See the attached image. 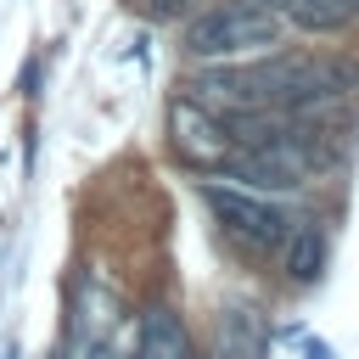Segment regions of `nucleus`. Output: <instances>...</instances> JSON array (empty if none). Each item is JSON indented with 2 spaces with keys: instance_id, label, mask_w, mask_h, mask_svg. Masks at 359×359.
Segmentation results:
<instances>
[{
  "instance_id": "nucleus-9",
  "label": "nucleus",
  "mask_w": 359,
  "mask_h": 359,
  "mask_svg": "<svg viewBox=\"0 0 359 359\" xmlns=\"http://www.w3.org/2000/svg\"><path fill=\"white\" fill-rule=\"evenodd\" d=\"M129 6H135L140 17H157V22H163V17H180V11L196 6V0H129Z\"/></svg>"
},
{
  "instance_id": "nucleus-2",
  "label": "nucleus",
  "mask_w": 359,
  "mask_h": 359,
  "mask_svg": "<svg viewBox=\"0 0 359 359\" xmlns=\"http://www.w3.org/2000/svg\"><path fill=\"white\" fill-rule=\"evenodd\" d=\"M202 202H208V213L219 219V230L230 236V247L247 252V258H269V252H280L286 236H292V219H286L269 196H258V191H247V185L202 180Z\"/></svg>"
},
{
  "instance_id": "nucleus-6",
  "label": "nucleus",
  "mask_w": 359,
  "mask_h": 359,
  "mask_svg": "<svg viewBox=\"0 0 359 359\" xmlns=\"http://www.w3.org/2000/svg\"><path fill=\"white\" fill-rule=\"evenodd\" d=\"M73 359H118V309H112V314H95L90 297H79Z\"/></svg>"
},
{
  "instance_id": "nucleus-7",
  "label": "nucleus",
  "mask_w": 359,
  "mask_h": 359,
  "mask_svg": "<svg viewBox=\"0 0 359 359\" xmlns=\"http://www.w3.org/2000/svg\"><path fill=\"white\" fill-rule=\"evenodd\" d=\"M264 342H269V331H264L258 309H230L219 320V359H264Z\"/></svg>"
},
{
  "instance_id": "nucleus-5",
  "label": "nucleus",
  "mask_w": 359,
  "mask_h": 359,
  "mask_svg": "<svg viewBox=\"0 0 359 359\" xmlns=\"http://www.w3.org/2000/svg\"><path fill=\"white\" fill-rule=\"evenodd\" d=\"M135 359H196V348H191L185 325H180L168 309H151V314L140 320V348H135Z\"/></svg>"
},
{
  "instance_id": "nucleus-4",
  "label": "nucleus",
  "mask_w": 359,
  "mask_h": 359,
  "mask_svg": "<svg viewBox=\"0 0 359 359\" xmlns=\"http://www.w3.org/2000/svg\"><path fill=\"white\" fill-rule=\"evenodd\" d=\"M280 17L303 34H342L359 22V0H280Z\"/></svg>"
},
{
  "instance_id": "nucleus-3",
  "label": "nucleus",
  "mask_w": 359,
  "mask_h": 359,
  "mask_svg": "<svg viewBox=\"0 0 359 359\" xmlns=\"http://www.w3.org/2000/svg\"><path fill=\"white\" fill-rule=\"evenodd\" d=\"M174 146L191 157V163H202V168H224V157H230V146H236V135L202 107V101H174Z\"/></svg>"
},
{
  "instance_id": "nucleus-8",
  "label": "nucleus",
  "mask_w": 359,
  "mask_h": 359,
  "mask_svg": "<svg viewBox=\"0 0 359 359\" xmlns=\"http://www.w3.org/2000/svg\"><path fill=\"white\" fill-rule=\"evenodd\" d=\"M320 264H325V236H320L314 224H297V230L286 236V275H292V280H314Z\"/></svg>"
},
{
  "instance_id": "nucleus-1",
  "label": "nucleus",
  "mask_w": 359,
  "mask_h": 359,
  "mask_svg": "<svg viewBox=\"0 0 359 359\" xmlns=\"http://www.w3.org/2000/svg\"><path fill=\"white\" fill-rule=\"evenodd\" d=\"M280 28H286V17L269 11L264 0H219V6H208L202 17H191L185 50L202 56V62H224V56H247V50L275 45Z\"/></svg>"
}]
</instances>
